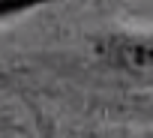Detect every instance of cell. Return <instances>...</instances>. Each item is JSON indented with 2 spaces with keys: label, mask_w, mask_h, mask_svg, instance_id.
Instances as JSON below:
<instances>
[{
  "label": "cell",
  "mask_w": 153,
  "mask_h": 138,
  "mask_svg": "<svg viewBox=\"0 0 153 138\" xmlns=\"http://www.w3.org/2000/svg\"><path fill=\"white\" fill-rule=\"evenodd\" d=\"M96 51L114 69L153 81V33H111L99 39Z\"/></svg>",
  "instance_id": "6da1fadb"
},
{
  "label": "cell",
  "mask_w": 153,
  "mask_h": 138,
  "mask_svg": "<svg viewBox=\"0 0 153 138\" xmlns=\"http://www.w3.org/2000/svg\"><path fill=\"white\" fill-rule=\"evenodd\" d=\"M57 3H69V0H0V18L3 24H12L42 6H57Z\"/></svg>",
  "instance_id": "7a4b0ae2"
}]
</instances>
